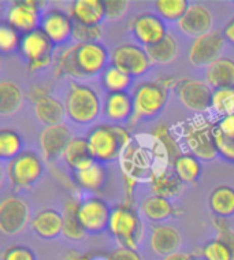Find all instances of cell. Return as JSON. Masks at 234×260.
Segmentation results:
<instances>
[{
  "mask_svg": "<svg viewBox=\"0 0 234 260\" xmlns=\"http://www.w3.org/2000/svg\"><path fill=\"white\" fill-rule=\"evenodd\" d=\"M72 37L76 41H78V44L97 43V40L102 37V27H100V25L99 26H86V25L74 22Z\"/></svg>",
  "mask_w": 234,
  "mask_h": 260,
  "instance_id": "60d3db41",
  "label": "cell"
},
{
  "mask_svg": "<svg viewBox=\"0 0 234 260\" xmlns=\"http://www.w3.org/2000/svg\"><path fill=\"white\" fill-rule=\"evenodd\" d=\"M63 157L66 163L74 171L84 170L95 163V157L90 151L88 140L82 139V137H73L64 151Z\"/></svg>",
  "mask_w": 234,
  "mask_h": 260,
  "instance_id": "7402d4cb",
  "label": "cell"
},
{
  "mask_svg": "<svg viewBox=\"0 0 234 260\" xmlns=\"http://www.w3.org/2000/svg\"><path fill=\"white\" fill-rule=\"evenodd\" d=\"M185 141L194 157L202 160H214L219 153L212 137V125L208 122L193 121L185 130Z\"/></svg>",
  "mask_w": 234,
  "mask_h": 260,
  "instance_id": "52a82bcc",
  "label": "cell"
},
{
  "mask_svg": "<svg viewBox=\"0 0 234 260\" xmlns=\"http://www.w3.org/2000/svg\"><path fill=\"white\" fill-rule=\"evenodd\" d=\"M167 82L156 81L140 85L133 94V121L149 118L162 111L167 102Z\"/></svg>",
  "mask_w": 234,
  "mask_h": 260,
  "instance_id": "5b68a950",
  "label": "cell"
},
{
  "mask_svg": "<svg viewBox=\"0 0 234 260\" xmlns=\"http://www.w3.org/2000/svg\"><path fill=\"white\" fill-rule=\"evenodd\" d=\"M203 257L206 260H233L229 249L218 238L206 244L203 248Z\"/></svg>",
  "mask_w": 234,
  "mask_h": 260,
  "instance_id": "7bdbcfd3",
  "label": "cell"
},
{
  "mask_svg": "<svg viewBox=\"0 0 234 260\" xmlns=\"http://www.w3.org/2000/svg\"><path fill=\"white\" fill-rule=\"evenodd\" d=\"M21 40L22 39L19 37V33L14 27L6 23L0 26V50L3 52H13L19 48Z\"/></svg>",
  "mask_w": 234,
  "mask_h": 260,
  "instance_id": "b9f144b4",
  "label": "cell"
},
{
  "mask_svg": "<svg viewBox=\"0 0 234 260\" xmlns=\"http://www.w3.org/2000/svg\"><path fill=\"white\" fill-rule=\"evenodd\" d=\"M73 22L86 26H99L106 18L103 0H77L70 7Z\"/></svg>",
  "mask_w": 234,
  "mask_h": 260,
  "instance_id": "ac0fdd59",
  "label": "cell"
},
{
  "mask_svg": "<svg viewBox=\"0 0 234 260\" xmlns=\"http://www.w3.org/2000/svg\"><path fill=\"white\" fill-rule=\"evenodd\" d=\"M178 23L184 33L198 37L211 31L212 15L203 6L192 5Z\"/></svg>",
  "mask_w": 234,
  "mask_h": 260,
  "instance_id": "ffe728a7",
  "label": "cell"
},
{
  "mask_svg": "<svg viewBox=\"0 0 234 260\" xmlns=\"http://www.w3.org/2000/svg\"><path fill=\"white\" fill-rule=\"evenodd\" d=\"M2 260H36V256L32 249H29L27 247L14 245L6 249Z\"/></svg>",
  "mask_w": 234,
  "mask_h": 260,
  "instance_id": "f6af8a7d",
  "label": "cell"
},
{
  "mask_svg": "<svg viewBox=\"0 0 234 260\" xmlns=\"http://www.w3.org/2000/svg\"><path fill=\"white\" fill-rule=\"evenodd\" d=\"M74 178L81 188L89 190L99 189L104 182L103 167L97 163H93L92 166L86 167L84 170L74 171Z\"/></svg>",
  "mask_w": 234,
  "mask_h": 260,
  "instance_id": "8d00e7d4",
  "label": "cell"
},
{
  "mask_svg": "<svg viewBox=\"0 0 234 260\" xmlns=\"http://www.w3.org/2000/svg\"><path fill=\"white\" fill-rule=\"evenodd\" d=\"M73 140L70 130L64 125L48 126L40 136V145L44 157L48 161L56 160L60 155L63 156L68 145Z\"/></svg>",
  "mask_w": 234,
  "mask_h": 260,
  "instance_id": "2e32d148",
  "label": "cell"
},
{
  "mask_svg": "<svg viewBox=\"0 0 234 260\" xmlns=\"http://www.w3.org/2000/svg\"><path fill=\"white\" fill-rule=\"evenodd\" d=\"M225 36L226 39L231 43H234V18L230 21V23L226 26V30H225Z\"/></svg>",
  "mask_w": 234,
  "mask_h": 260,
  "instance_id": "f907efd6",
  "label": "cell"
},
{
  "mask_svg": "<svg viewBox=\"0 0 234 260\" xmlns=\"http://www.w3.org/2000/svg\"><path fill=\"white\" fill-rule=\"evenodd\" d=\"M108 229L121 247L136 249L143 236V226L139 216L129 207H118L111 211Z\"/></svg>",
  "mask_w": 234,
  "mask_h": 260,
  "instance_id": "277c9868",
  "label": "cell"
},
{
  "mask_svg": "<svg viewBox=\"0 0 234 260\" xmlns=\"http://www.w3.org/2000/svg\"><path fill=\"white\" fill-rule=\"evenodd\" d=\"M178 96L181 103L192 111L203 112L211 107L212 90L210 89V85L202 81H182L178 88Z\"/></svg>",
  "mask_w": 234,
  "mask_h": 260,
  "instance_id": "4fadbf2b",
  "label": "cell"
},
{
  "mask_svg": "<svg viewBox=\"0 0 234 260\" xmlns=\"http://www.w3.org/2000/svg\"><path fill=\"white\" fill-rule=\"evenodd\" d=\"M106 115L114 122L126 121L133 115V99L126 92L110 93L106 100Z\"/></svg>",
  "mask_w": 234,
  "mask_h": 260,
  "instance_id": "4316f807",
  "label": "cell"
},
{
  "mask_svg": "<svg viewBox=\"0 0 234 260\" xmlns=\"http://www.w3.org/2000/svg\"><path fill=\"white\" fill-rule=\"evenodd\" d=\"M173 170L176 171L182 182L185 184H193L197 181L202 173V166L197 157L190 156V155H181L173 165Z\"/></svg>",
  "mask_w": 234,
  "mask_h": 260,
  "instance_id": "836d02e7",
  "label": "cell"
},
{
  "mask_svg": "<svg viewBox=\"0 0 234 260\" xmlns=\"http://www.w3.org/2000/svg\"><path fill=\"white\" fill-rule=\"evenodd\" d=\"M210 207L218 216L234 215V189L230 186H218L210 196Z\"/></svg>",
  "mask_w": 234,
  "mask_h": 260,
  "instance_id": "1f68e13d",
  "label": "cell"
},
{
  "mask_svg": "<svg viewBox=\"0 0 234 260\" xmlns=\"http://www.w3.org/2000/svg\"><path fill=\"white\" fill-rule=\"evenodd\" d=\"M121 157L123 175L139 180L140 175H143L144 171L149 170V157L143 151L136 149L131 145L123 152Z\"/></svg>",
  "mask_w": 234,
  "mask_h": 260,
  "instance_id": "f546056e",
  "label": "cell"
},
{
  "mask_svg": "<svg viewBox=\"0 0 234 260\" xmlns=\"http://www.w3.org/2000/svg\"><path fill=\"white\" fill-rule=\"evenodd\" d=\"M143 212L149 220L162 222V220L170 218L173 214V207L167 199L152 196L143 203Z\"/></svg>",
  "mask_w": 234,
  "mask_h": 260,
  "instance_id": "e575fe53",
  "label": "cell"
},
{
  "mask_svg": "<svg viewBox=\"0 0 234 260\" xmlns=\"http://www.w3.org/2000/svg\"><path fill=\"white\" fill-rule=\"evenodd\" d=\"M95 159L111 161L122 156L131 145V137L125 127L117 125H100L90 130L86 137Z\"/></svg>",
  "mask_w": 234,
  "mask_h": 260,
  "instance_id": "7a4b0ae2",
  "label": "cell"
},
{
  "mask_svg": "<svg viewBox=\"0 0 234 260\" xmlns=\"http://www.w3.org/2000/svg\"><path fill=\"white\" fill-rule=\"evenodd\" d=\"M211 108L222 118L234 115V86L214 90Z\"/></svg>",
  "mask_w": 234,
  "mask_h": 260,
  "instance_id": "74e56055",
  "label": "cell"
},
{
  "mask_svg": "<svg viewBox=\"0 0 234 260\" xmlns=\"http://www.w3.org/2000/svg\"><path fill=\"white\" fill-rule=\"evenodd\" d=\"M215 228L218 229V240L225 244L226 248L230 251L231 259L234 260V232L229 229L226 224L216 223Z\"/></svg>",
  "mask_w": 234,
  "mask_h": 260,
  "instance_id": "bcb514c9",
  "label": "cell"
},
{
  "mask_svg": "<svg viewBox=\"0 0 234 260\" xmlns=\"http://www.w3.org/2000/svg\"><path fill=\"white\" fill-rule=\"evenodd\" d=\"M130 76H127L126 73L121 72L114 66L106 69L103 73V85L110 93L125 92L130 85Z\"/></svg>",
  "mask_w": 234,
  "mask_h": 260,
  "instance_id": "f35d334b",
  "label": "cell"
},
{
  "mask_svg": "<svg viewBox=\"0 0 234 260\" xmlns=\"http://www.w3.org/2000/svg\"><path fill=\"white\" fill-rule=\"evenodd\" d=\"M66 112L76 123H90L100 112L99 96L89 86L73 82L66 98Z\"/></svg>",
  "mask_w": 234,
  "mask_h": 260,
  "instance_id": "3957f363",
  "label": "cell"
},
{
  "mask_svg": "<svg viewBox=\"0 0 234 260\" xmlns=\"http://www.w3.org/2000/svg\"><path fill=\"white\" fill-rule=\"evenodd\" d=\"M80 220L86 233H99L108 226L110 222V208L103 200L88 199L80 204Z\"/></svg>",
  "mask_w": 234,
  "mask_h": 260,
  "instance_id": "5bb4252c",
  "label": "cell"
},
{
  "mask_svg": "<svg viewBox=\"0 0 234 260\" xmlns=\"http://www.w3.org/2000/svg\"><path fill=\"white\" fill-rule=\"evenodd\" d=\"M19 51L29 62L32 73L47 69L52 62V43L41 29L23 35Z\"/></svg>",
  "mask_w": 234,
  "mask_h": 260,
  "instance_id": "8992f818",
  "label": "cell"
},
{
  "mask_svg": "<svg viewBox=\"0 0 234 260\" xmlns=\"http://www.w3.org/2000/svg\"><path fill=\"white\" fill-rule=\"evenodd\" d=\"M73 25L70 17L58 10L45 14L41 19L40 29L51 40L52 44H62L73 36Z\"/></svg>",
  "mask_w": 234,
  "mask_h": 260,
  "instance_id": "e0dca14e",
  "label": "cell"
},
{
  "mask_svg": "<svg viewBox=\"0 0 234 260\" xmlns=\"http://www.w3.org/2000/svg\"><path fill=\"white\" fill-rule=\"evenodd\" d=\"M129 2L126 0H104V10H106V18L118 19L126 13Z\"/></svg>",
  "mask_w": 234,
  "mask_h": 260,
  "instance_id": "ee69618b",
  "label": "cell"
},
{
  "mask_svg": "<svg viewBox=\"0 0 234 260\" xmlns=\"http://www.w3.org/2000/svg\"><path fill=\"white\" fill-rule=\"evenodd\" d=\"M152 140L159 147V152L162 153L163 157H166L167 163H173L181 156L180 145L174 139V136L171 135L170 129L167 125H159L152 130Z\"/></svg>",
  "mask_w": 234,
  "mask_h": 260,
  "instance_id": "f1b7e54d",
  "label": "cell"
},
{
  "mask_svg": "<svg viewBox=\"0 0 234 260\" xmlns=\"http://www.w3.org/2000/svg\"><path fill=\"white\" fill-rule=\"evenodd\" d=\"M23 94L17 84L11 81L0 82V114L2 115H11L18 111L22 106Z\"/></svg>",
  "mask_w": 234,
  "mask_h": 260,
  "instance_id": "4dcf8cb0",
  "label": "cell"
},
{
  "mask_svg": "<svg viewBox=\"0 0 234 260\" xmlns=\"http://www.w3.org/2000/svg\"><path fill=\"white\" fill-rule=\"evenodd\" d=\"M155 6L162 18L167 21H178V22L189 9L186 0H158Z\"/></svg>",
  "mask_w": 234,
  "mask_h": 260,
  "instance_id": "ab89813d",
  "label": "cell"
},
{
  "mask_svg": "<svg viewBox=\"0 0 234 260\" xmlns=\"http://www.w3.org/2000/svg\"><path fill=\"white\" fill-rule=\"evenodd\" d=\"M182 181L178 178L176 171L169 167H160V169H155L152 170L151 174V185H152V190L155 196L164 199L176 198L182 190Z\"/></svg>",
  "mask_w": 234,
  "mask_h": 260,
  "instance_id": "d6986e66",
  "label": "cell"
},
{
  "mask_svg": "<svg viewBox=\"0 0 234 260\" xmlns=\"http://www.w3.org/2000/svg\"><path fill=\"white\" fill-rule=\"evenodd\" d=\"M64 110H66V107H63V104L60 103L59 100L48 96V94H45L37 102H35L36 117L47 127L48 126L60 125V122L64 117Z\"/></svg>",
  "mask_w": 234,
  "mask_h": 260,
  "instance_id": "484cf974",
  "label": "cell"
},
{
  "mask_svg": "<svg viewBox=\"0 0 234 260\" xmlns=\"http://www.w3.org/2000/svg\"><path fill=\"white\" fill-rule=\"evenodd\" d=\"M164 260H192V257L189 255H186V253H182V252H176L173 255L166 256Z\"/></svg>",
  "mask_w": 234,
  "mask_h": 260,
  "instance_id": "681fc988",
  "label": "cell"
},
{
  "mask_svg": "<svg viewBox=\"0 0 234 260\" xmlns=\"http://www.w3.org/2000/svg\"><path fill=\"white\" fill-rule=\"evenodd\" d=\"M29 208L18 198H7L0 203V230L5 234H15L26 226Z\"/></svg>",
  "mask_w": 234,
  "mask_h": 260,
  "instance_id": "8fae6325",
  "label": "cell"
},
{
  "mask_svg": "<svg viewBox=\"0 0 234 260\" xmlns=\"http://www.w3.org/2000/svg\"><path fill=\"white\" fill-rule=\"evenodd\" d=\"M7 22L10 26L22 35L37 30L39 23H41L39 6L36 2L30 0L14 3L7 14Z\"/></svg>",
  "mask_w": 234,
  "mask_h": 260,
  "instance_id": "7c38bea8",
  "label": "cell"
},
{
  "mask_svg": "<svg viewBox=\"0 0 234 260\" xmlns=\"http://www.w3.org/2000/svg\"><path fill=\"white\" fill-rule=\"evenodd\" d=\"M66 260H108V257H106V259H103L102 256L92 257V256L88 255H80V253H76V252H69L68 256H66Z\"/></svg>",
  "mask_w": 234,
  "mask_h": 260,
  "instance_id": "c3c4849f",
  "label": "cell"
},
{
  "mask_svg": "<svg viewBox=\"0 0 234 260\" xmlns=\"http://www.w3.org/2000/svg\"><path fill=\"white\" fill-rule=\"evenodd\" d=\"M80 204L81 203L76 202V200H69L63 207V236L69 240H82L85 237L86 230L84 229V226L81 224L80 220Z\"/></svg>",
  "mask_w": 234,
  "mask_h": 260,
  "instance_id": "83f0119b",
  "label": "cell"
},
{
  "mask_svg": "<svg viewBox=\"0 0 234 260\" xmlns=\"http://www.w3.org/2000/svg\"><path fill=\"white\" fill-rule=\"evenodd\" d=\"M145 51H147V54L152 62L166 64V63L173 62L176 59L177 54H178V45L170 35H167L159 43L151 45V47H147Z\"/></svg>",
  "mask_w": 234,
  "mask_h": 260,
  "instance_id": "d6a6232c",
  "label": "cell"
},
{
  "mask_svg": "<svg viewBox=\"0 0 234 260\" xmlns=\"http://www.w3.org/2000/svg\"><path fill=\"white\" fill-rule=\"evenodd\" d=\"M22 140L18 133L14 130L3 129L0 132V157L5 160H13L21 155L22 151Z\"/></svg>",
  "mask_w": 234,
  "mask_h": 260,
  "instance_id": "d590c367",
  "label": "cell"
},
{
  "mask_svg": "<svg viewBox=\"0 0 234 260\" xmlns=\"http://www.w3.org/2000/svg\"><path fill=\"white\" fill-rule=\"evenodd\" d=\"M212 137L218 153L234 161V115L221 118L212 125Z\"/></svg>",
  "mask_w": 234,
  "mask_h": 260,
  "instance_id": "44dd1931",
  "label": "cell"
},
{
  "mask_svg": "<svg viewBox=\"0 0 234 260\" xmlns=\"http://www.w3.org/2000/svg\"><path fill=\"white\" fill-rule=\"evenodd\" d=\"M149 59L147 51L133 44H123L117 47L113 52V66L126 73L127 76L136 77L144 74L149 69Z\"/></svg>",
  "mask_w": 234,
  "mask_h": 260,
  "instance_id": "9c48e42d",
  "label": "cell"
},
{
  "mask_svg": "<svg viewBox=\"0 0 234 260\" xmlns=\"http://www.w3.org/2000/svg\"><path fill=\"white\" fill-rule=\"evenodd\" d=\"M225 39L218 31H208L203 36H198L192 44L189 52L190 62L194 66H208L216 59H219L223 50Z\"/></svg>",
  "mask_w": 234,
  "mask_h": 260,
  "instance_id": "30bf717a",
  "label": "cell"
},
{
  "mask_svg": "<svg viewBox=\"0 0 234 260\" xmlns=\"http://www.w3.org/2000/svg\"><path fill=\"white\" fill-rule=\"evenodd\" d=\"M108 60L107 50L99 43L70 47L58 60V72L72 77H89L102 72Z\"/></svg>",
  "mask_w": 234,
  "mask_h": 260,
  "instance_id": "6da1fadb",
  "label": "cell"
},
{
  "mask_svg": "<svg viewBox=\"0 0 234 260\" xmlns=\"http://www.w3.org/2000/svg\"><path fill=\"white\" fill-rule=\"evenodd\" d=\"M208 85L222 89L234 86V60L229 58H219L208 64L206 70Z\"/></svg>",
  "mask_w": 234,
  "mask_h": 260,
  "instance_id": "cb8c5ba5",
  "label": "cell"
},
{
  "mask_svg": "<svg viewBox=\"0 0 234 260\" xmlns=\"http://www.w3.org/2000/svg\"><path fill=\"white\" fill-rule=\"evenodd\" d=\"M181 236L180 232L171 226H156L152 230L151 236V247L158 255L169 256L176 253L180 248Z\"/></svg>",
  "mask_w": 234,
  "mask_h": 260,
  "instance_id": "d4e9b609",
  "label": "cell"
},
{
  "mask_svg": "<svg viewBox=\"0 0 234 260\" xmlns=\"http://www.w3.org/2000/svg\"><path fill=\"white\" fill-rule=\"evenodd\" d=\"M131 30L136 39L145 47L156 44L167 36L164 22L155 14H141L136 17L131 23Z\"/></svg>",
  "mask_w": 234,
  "mask_h": 260,
  "instance_id": "9a60e30c",
  "label": "cell"
},
{
  "mask_svg": "<svg viewBox=\"0 0 234 260\" xmlns=\"http://www.w3.org/2000/svg\"><path fill=\"white\" fill-rule=\"evenodd\" d=\"M10 181L17 186L26 188L36 182L43 174V161L36 153L22 152L13 159L7 167Z\"/></svg>",
  "mask_w": 234,
  "mask_h": 260,
  "instance_id": "ba28073f",
  "label": "cell"
},
{
  "mask_svg": "<svg viewBox=\"0 0 234 260\" xmlns=\"http://www.w3.org/2000/svg\"><path fill=\"white\" fill-rule=\"evenodd\" d=\"M108 260H141V257L136 252V249L121 247L108 256Z\"/></svg>",
  "mask_w": 234,
  "mask_h": 260,
  "instance_id": "7dc6e473",
  "label": "cell"
},
{
  "mask_svg": "<svg viewBox=\"0 0 234 260\" xmlns=\"http://www.w3.org/2000/svg\"><path fill=\"white\" fill-rule=\"evenodd\" d=\"M33 232L41 238L51 240L63 233V218L62 214L54 210L40 211L32 220Z\"/></svg>",
  "mask_w": 234,
  "mask_h": 260,
  "instance_id": "603a6c76",
  "label": "cell"
}]
</instances>
